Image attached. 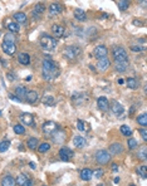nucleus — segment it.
Masks as SVG:
<instances>
[{"instance_id": "f257e3e1", "label": "nucleus", "mask_w": 147, "mask_h": 186, "mask_svg": "<svg viewBox=\"0 0 147 186\" xmlns=\"http://www.w3.org/2000/svg\"><path fill=\"white\" fill-rule=\"evenodd\" d=\"M41 74L47 81H52L59 76V68L52 59L43 60V68H41Z\"/></svg>"}, {"instance_id": "f03ea898", "label": "nucleus", "mask_w": 147, "mask_h": 186, "mask_svg": "<svg viewBox=\"0 0 147 186\" xmlns=\"http://www.w3.org/2000/svg\"><path fill=\"white\" fill-rule=\"evenodd\" d=\"M2 49H3V52L5 54H8V55H13L14 53H15V51H17L15 39H14L11 33L6 34L5 37H4V42H3V44H2Z\"/></svg>"}, {"instance_id": "7ed1b4c3", "label": "nucleus", "mask_w": 147, "mask_h": 186, "mask_svg": "<svg viewBox=\"0 0 147 186\" xmlns=\"http://www.w3.org/2000/svg\"><path fill=\"white\" fill-rule=\"evenodd\" d=\"M39 44L44 51H52V49H54L55 45H57V40L48 34H41L39 38Z\"/></svg>"}, {"instance_id": "20e7f679", "label": "nucleus", "mask_w": 147, "mask_h": 186, "mask_svg": "<svg viewBox=\"0 0 147 186\" xmlns=\"http://www.w3.org/2000/svg\"><path fill=\"white\" fill-rule=\"evenodd\" d=\"M112 55H113L115 58V62H128V55H127V52H126V49L122 48V47H113L112 49Z\"/></svg>"}, {"instance_id": "39448f33", "label": "nucleus", "mask_w": 147, "mask_h": 186, "mask_svg": "<svg viewBox=\"0 0 147 186\" xmlns=\"http://www.w3.org/2000/svg\"><path fill=\"white\" fill-rule=\"evenodd\" d=\"M63 55L66 57L67 59L69 60H73L75 58H78L81 55V48L77 47V45H69L64 49V52H63Z\"/></svg>"}, {"instance_id": "423d86ee", "label": "nucleus", "mask_w": 147, "mask_h": 186, "mask_svg": "<svg viewBox=\"0 0 147 186\" xmlns=\"http://www.w3.org/2000/svg\"><path fill=\"white\" fill-rule=\"evenodd\" d=\"M96 160L98 163H102V165L108 163L111 161V153L106 150H100V151L96 152Z\"/></svg>"}, {"instance_id": "0eeeda50", "label": "nucleus", "mask_w": 147, "mask_h": 186, "mask_svg": "<svg viewBox=\"0 0 147 186\" xmlns=\"http://www.w3.org/2000/svg\"><path fill=\"white\" fill-rule=\"evenodd\" d=\"M59 128H60V126H59L58 123L53 122V121H48V122H45V123L43 125V132H44L47 136H51L54 131L59 130Z\"/></svg>"}, {"instance_id": "6e6552de", "label": "nucleus", "mask_w": 147, "mask_h": 186, "mask_svg": "<svg viewBox=\"0 0 147 186\" xmlns=\"http://www.w3.org/2000/svg\"><path fill=\"white\" fill-rule=\"evenodd\" d=\"M93 55L96 57L97 59H103V58H107L108 55V49L104 47V45H97L93 51Z\"/></svg>"}, {"instance_id": "1a4fd4ad", "label": "nucleus", "mask_w": 147, "mask_h": 186, "mask_svg": "<svg viewBox=\"0 0 147 186\" xmlns=\"http://www.w3.org/2000/svg\"><path fill=\"white\" fill-rule=\"evenodd\" d=\"M59 157H60V160L62 161H69L73 157V151L71 148H68V147H62L59 150Z\"/></svg>"}, {"instance_id": "9d476101", "label": "nucleus", "mask_w": 147, "mask_h": 186, "mask_svg": "<svg viewBox=\"0 0 147 186\" xmlns=\"http://www.w3.org/2000/svg\"><path fill=\"white\" fill-rule=\"evenodd\" d=\"M51 137L53 138V141L55 142V144H62V142L66 140V132L63 131L62 128H59V130L54 131V132L51 135Z\"/></svg>"}, {"instance_id": "9b49d317", "label": "nucleus", "mask_w": 147, "mask_h": 186, "mask_svg": "<svg viewBox=\"0 0 147 186\" xmlns=\"http://www.w3.org/2000/svg\"><path fill=\"white\" fill-rule=\"evenodd\" d=\"M20 119H22V122L26 126H34V117L30 113H23L22 116H20Z\"/></svg>"}, {"instance_id": "f8f14e48", "label": "nucleus", "mask_w": 147, "mask_h": 186, "mask_svg": "<svg viewBox=\"0 0 147 186\" xmlns=\"http://www.w3.org/2000/svg\"><path fill=\"white\" fill-rule=\"evenodd\" d=\"M38 97H39V95H38V92H35V91H28L26 96H25L26 102L30 103V104L35 103V102L38 101Z\"/></svg>"}, {"instance_id": "ddd939ff", "label": "nucleus", "mask_w": 147, "mask_h": 186, "mask_svg": "<svg viewBox=\"0 0 147 186\" xmlns=\"http://www.w3.org/2000/svg\"><path fill=\"white\" fill-rule=\"evenodd\" d=\"M62 10H63V6L59 3H53L51 6H49V13H51V15H58V14L62 13Z\"/></svg>"}, {"instance_id": "4468645a", "label": "nucleus", "mask_w": 147, "mask_h": 186, "mask_svg": "<svg viewBox=\"0 0 147 186\" xmlns=\"http://www.w3.org/2000/svg\"><path fill=\"white\" fill-rule=\"evenodd\" d=\"M111 110H112V112H113V114H116V116H121V114L124 112V110H123V106L121 104V103H118V102H113L112 103V106H111Z\"/></svg>"}, {"instance_id": "2eb2a0df", "label": "nucleus", "mask_w": 147, "mask_h": 186, "mask_svg": "<svg viewBox=\"0 0 147 186\" xmlns=\"http://www.w3.org/2000/svg\"><path fill=\"white\" fill-rule=\"evenodd\" d=\"M108 99L106 97H100L97 99V107H98V110H101V111H106L108 108Z\"/></svg>"}, {"instance_id": "dca6fc26", "label": "nucleus", "mask_w": 147, "mask_h": 186, "mask_svg": "<svg viewBox=\"0 0 147 186\" xmlns=\"http://www.w3.org/2000/svg\"><path fill=\"white\" fill-rule=\"evenodd\" d=\"M73 144H74L75 147L83 148V147H86V145H87V140L84 137H82V136H75V137L73 138Z\"/></svg>"}, {"instance_id": "f3484780", "label": "nucleus", "mask_w": 147, "mask_h": 186, "mask_svg": "<svg viewBox=\"0 0 147 186\" xmlns=\"http://www.w3.org/2000/svg\"><path fill=\"white\" fill-rule=\"evenodd\" d=\"M52 32L57 38H60V37H63V34H64V28L60 24H54L52 26Z\"/></svg>"}, {"instance_id": "a211bd4d", "label": "nucleus", "mask_w": 147, "mask_h": 186, "mask_svg": "<svg viewBox=\"0 0 147 186\" xmlns=\"http://www.w3.org/2000/svg\"><path fill=\"white\" fill-rule=\"evenodd\" d=\"M93 177V171L90 169H83L81 171V178L83 181H89Z\"/></svg>"}, {"instance_id": "6ab92c4d", "label": "nucleus", "mask_w": 147, "mask_h": 186, "mask_svg": "<svg viewBox=\"0 0 147 186\" xmlns=\"http://www.w3.org/2000/svg\"><path fill=\"white\" fill-rule=\"evenodd\" d=\"M109 152L112 155H120L123 152V146L121 144H112L109 146Z\"/></svg>"}, {"instance_id": "aec40b11", "label": "nucleus", "mask_w": 147, "mask_h": 186, "mask_svg": "<svg viewBox=\"0 0 147 186\" xmlns=\"http://www.w3.org/2000/svg\"><path fill=\"white\" fill-rule=\"evenodd\" d=\"M111 66V62L108 58H103V59H98V63H97V67L100 70H106L108 69V67Z\"/></svg>"}, {"instance_id": "412c9836", "label": "nucleus", "mask_w": 147, "mask_h": 186, "mask_svg": "<svg viewBox=\"0 0 147 186\" xmlns=\"http://www.w3.org/2000/svg\"><path fill=\"white\" fill-rule=\"evenodd\" d=\"M15 185H17L15 178L10 175H6L2 180V186H15Z\"/></svg>"}, {"instance_id": "4be33fe9", "label": "nucleus", "mask_w": 147, "mask_h": 186, "mask_svg": "<svg viewBox=\"0 0 147 186\" xmlns=\"http://www.w3.org/2000/svg\"><path fill=\"white\" fill-rule=\"evenodd\" d=\"M18 59L20 64H24V66H28L30 63V55L28 53H20L18 54Z\"/></svg>"}, {"instance_id": "5701e85b", "label": "nucleus", "mask_w": 147, "mask_h": 186, "mask_svg": "<svg viewBox=\"0 0 147 186\" xmlns=\"http://www.w3.org/2000/svg\"><path fill=\"white\" fill-rule=\"evenodd\" d=\"M44 11H45V5L43 3L35 4V6H34V9H33V14H34V15H41Z\"/></svg>"}, {"instance_id": "b1692460", "label": "nucleus", "mask_w": 147, "mask_h": 186, "mask_svg": "<svg viewBox=\"0 0 147 186\" xmlns=\"http://www.w3.org/2000/svg\"><path fill=\"white\" fill-rule=\"evenodd\" d=\"M26 93H28V89L24 87V85H18V87L15 88V96L20 99H22L23 97H25Z\"/></svg>"}, {"instance_id": "393cba45", "label": "nucleus", "mask_w": 147, "mask_h": 186, "mask_svg": "<svg viewBox=\"0 0 147 186\" xmlns=\"http://www.w3.org/2000/svg\"><path fill=\"white\" fill-rule=\"evenodd\" d=\"M74 18L79 21H84L87 19V14L86 11H83L82 9H75L74 10Z\"/></svg>"}, {"instance_id": "a878e982", "label": "nucleus", "mask_w": 147, "mask_h": 186, "mask_svg": "<svg viewBox=\"0 0 147 186\" xmlns=\"http://www.w3.org/2000/svg\"><path fill=\"white\" fill-rule=\"evenodd\" d=\"M14 19H15V21H17V24H23V23H25L26 21V15L24 13H22V11H18V13H15L14 14Z\"/></svg>"}, {"instance_id": "bb28decb", "label": "nucleus", "mask_w": 147, "mask_h": 186, "mask_svg": "<svg viewBox=\"0 0 147 186\" xmlns=\"http://www.w3.org/2000/svg\"><path fill=\"white\" fill-rule=\"evenodd\" d=\"M128 67V62H115V68L118 72H124Z\"/></svg>"}, {"instance_id": "cd10ccee", "label": "nucleus", "mask_w": 147, "mask_h": 186, "mask_svg": "<svg viewBox=\"0 0 147 186\" xmlns=\"http://www.w3.org/2000/svg\"><path fill=\"white\" fill-rule=\"evenodd\" d=\"M126 84H127V87L131 88V89H136L138 87V82L136 78L131 77V78H127V81H126Z\"/></svg>"}, {"instance_id": "c85d7f7f", "label": "nucleus", "mask_w": 147, "mask_h": 186, "mask_svg": "<svg viewBox=\"0 0 147 186\" xmlns=\"http://www.w3.org/2000/svg\"><path fill=\"white\" fill-rule=\"evenodd\" d=\"M137 122H138L139 126L146 127V126H147V114H146V113L139 114V116L137 117Z\"/></svg>"}, {"instance_id": "c756f323", "label": "nucleus", "mask_w": 147, "mask_h": 186, "mask_svg": "<svg viewBox=\"0 0 147 186\" xmlns=\"http://www.w3.org/2000/svg\"><path fill=\"white\" fill-rule=\"evenodd\" d=\"M26 145H28V147H29L30 150H35L37 146H38V138H35V137H30L29 140H28Z\"/></svg>"}, {"instance_id": "7c9ffc66", "label": "nucleus", "mask_w": 147, "mask_h": 186, "mask_svg": "<svg viewBox=\"0 0 147 186\" xmlns=\"http://www.w3.org/2000/svg\"><path fill=\"white\" fill-rule=\"evenodd\" d=\"M41 102H43V104H45V106H54V103H55L54 98L52 96H44L43 99H41Z\"/></svg>"}, {"instance_id": "2f4dec72", "label": "nucleus", "mask_w": 147, "mask_h": 186, "mask_svg": "<svg viewBox=\"0 0 147 186\" xmlns=\"http://www.w3.org/2000/svg\"><path fill=\"white\" fill-rule=\"evenodd\" d=\"M137 174H138L139 176H142L143 178H146V177H147V166H146V165L138 166V169H137Z\"/></svg>"}, {"instance_id": "473e14b6", "label": "nucleus", "mask_w": 147, "mask_h": 186, "mask_svg": "<svg viewBox=\"0 0 147 186\" xmlns=\"http://www.w3.org/2000/svg\"><path fill=\"white\" fill-rule=\"evenodd\" d=\"M121 132H122L123 136H127V137L132 135V130H131V128L127 125H122L121 126Z\"/></svg>"}, {"instance_id": "72a5a7b5", "label": "nucleus", "mask_w": 147, "mask_h": 186, "mask_svg": "<svg viewBox=\"0 0 147 186\" xmlns=\"http://www.w3.org/2000/svg\"><path fill=\"white\" fill-rule=\"evenodd\" d=\"M6 26H8V29H9L11 33H18V32L20 30V26H19L17 23H9Z\"/></svg>"}, {"instance_id": "f704fd0d", "label": "nucleus", "mask_w": 147, "mask_h": 186, "mask_svg": "<svg viewBox=\"0 0 147 186\" xmlns=\"http://www.w3.org/2000/svg\"><path fill=\"white\" fill-rule=\"evenodd\" d=\"M128 6H130V2H127V0H120V2H118V8L122 11L128 9Z\"/></svg>"}, {"instance_id": "c9c22d12", "label": "nucleus", "mask_w": 147, "mask_h": 186, "mask_svg": "<svg viewBox=\"0 0 147 186\" xmlns=\"http://www.w3.org/2000/svg\"><path fill=\"white\" fill-rule=\"evenodd\" d=\"M127 145H128V148H130V150H135V148L138 146L137 141H136L135 138H132V137H130V138H128V141H127Z\"/></svg>"}, {"instance_id": "e433bc0d", "label": "nucleus", "mask_w": 147, "mask_h": 186, "mask_svg": "<svg viewBox=\"0 0 147 186\" xmlns=\"http://www.w3.org/2000/svg\"><path fill=\"white\" fill-rule=\"evenodd\" d=\"M9 146H10V142H9V141H3V142H0V152L8 151Z\"/></svg>"}, {"instance_id": "4c0bfd02", "label": "nucleus", "mask_w": 147, "mask_h": 186, "mask_svg": "<svg viewBox=\"0 0 147 186\" xmlns=\"http://www.w3.org/2000/svg\"><path fill=\"white\" fill-rule=\"evenodd\" d=\"M14 132L18 133V135H24L25 133V128L22 125H15L14 126Z\"/></svg>"}, {"instance_id": "58836bf2", "label": "nucleus", "mask_w": 147, "mask_h": 186, "mask_svg": "<svg viewBox=\"0 0 147 186\" xmlns=\"http://www.w3.org/2000/svg\"><path fill=\"white\" fill-rule=\"evenodd\" d=\"M49 148H51V145L44 142V144H41L40 146H38V151L39 152H47V151H49Z\"/></svg>"}, {"instance_id": "ea45409f", "label": "nucleus", "mask_w": 147, "mask_h": 186, "mask_svg": "<svg viewBox=\"0 0 147 186\" xmlns=\"http://www.w3.org/2000/svg\"><path fill=\"white\" fill-rule=\"evenodd\" d=\"M77 128H78L79 131H86V130H87V128H86V123L83 122L82 119H78V121H77Z\"/></svg>"}, {"instance_id": "a19ab883", "label": "nucleus", "mask_w": 147, "mask_h": 186, "mask_svg": "<svg viewBox=\"0 0 147 186\" xmlns=\"http://www.w3.org/2000/svg\"><path fill=\"white\" fill-rule=\"evenodd\" d=\"M146 147H143V148H141L138 151V153H137V156H138V159H141V160H146L147 157H146Z\"/></svg>"}, {"instance_id": "79ce46f5", "label": "nucleus", "mask_w": 147, "mask_h": 186, "mask_svg": "<svg viewBox=\"0 0 147 186\" xmlns=\"http://www.w3.org/2000/svg\"><path fill=\"white\" fill-rule=\"evenodd\" d=\"M139 133H141L142 138L146 141V140H147V130H146V127H142L141 130H139Z\"/></svg>"}, {"instance_id": "37998d69", "label": "nucleus", "mask_w": 147, "mask_h": 186, "mask_svg": "<svg viewBox=\"0 0 147 186\" xmlns=\"http://www.w3.org/2000/svg\"><path fill=\"white\" fill-rule=\"evenodd\" d=\"M20 186H34V184H33V181L30 180V178L28 177L26 180H25V181H24V182H23L22 185H20Z\"/></svg>"}, {"instance_id": "c03bdc74", "label": "nucleus", "mask_w": 147, "mask_h": 186, "mask_svg": "<svg viewBox=\"0 0 147 186\" xmlns=\"http://www.w3.org/2000/svg\"><path fill=\"white\" fill-rule=\"evenodd\" d=\"M131 49H132L133 52H142L145 48H143V47H139V45H132Z\"/></svg>"}, {"instance_id": "a18cd8bd", "label": "nucleus", "mask_w": 147, "mask_h": 186, "mask_svg": "<svg viewBox=\"0 0 147 186\" xmlns=\"http://www.w3.org/2000/svg\"><path fill=\"white\" fill-rule=\"evenodd\" d=\"M102 175H103V170H101V169L100 170H96L94 172H93V176H96L97 178L98 177H102Z\"/></svg>"}, {"instance_id": "49530a36", "label": "nucleus", "mask_w": 147, "mask_h": 186, "mask_svg": "<svg viewBox=\"0 0 147 186\" xmlns=\"http://www.w3.org/2000/svg\"><path fill=\"white\" fill-rule=\"evenodd\" d=\"M9 97H10V99H13V101L22 102V99H20V98H18V97H15V95H9Z\"/></svg>"}, {"instance_id": "de8ad7c7", "label": "nucleus", "mask_w": 147, "mask_h": 186, "mask_svg": "<svg viewBox=\"0 0 147 186\" xmlns=\"http://www.w3.org/2000/svg\"><path fill=\"white\" fill-rule=\"evenodd\" d=\"M112 171H113V172H117V171H118V165H117V163H112Z\"/></svg>"}, {"instance_id": "09e8293b", "label": "nucleus", "mask_w": 147, "mask_h": 186, "mask_svg": "<svg viewBox=\"0 0 147 186\" xmlns=\"http://www.w3.org/2000/svg\"><path fill=\"white\" fill-rule=\"evenodd\" d=\"M29 166H30V169H33V170H35V163H34V162H29Z\"/></svg>"}, {"instance_id": "8fccbe9b", "label": "nucleus", "mask_w": 147, "mask_h": 186, "mask_svg": "<svg viewBox=\"0 0 147 186\" xmlns=\"http://www.w3.org/2000/svg\"><path fill=\"white\" fill-rule=\"evenodd\" d=\"M133 24H138V26H141V24H142V23H141V21H137V20H135V21H133Z\"/></svg>"}, {"instance_id": "3c124183", "label": "nucleus", "mask_w": 147, "mask_h": 186, "mask_svg": "<svg viewBox=\"0 0 147 186\" xmlns=\"http://www.w3.org/2000/svg\"><path fill=\"white\" fill-rule=\"evenodd\" d=\"M118 182H120V178L116 177V178H115V184H118Z\"/></svg>"}, {"instance_id": "603ef678", "label": "nucleus", "mask_w": 147, "mask_h": 186, "mask_svg": "<svg viewBox=\"0 0 147 186\" xmlns=\"http://www.w3.org/2000/svg\"><path fill=\"white\" fill-rule=\"evenodd\" d=\"M123 82H124L123 79H118V83H120V84H123Z\"/></svg>"}, {"instance_id": "864d4df0", "label": "nucleus", "mask_w": 147, "mask_h": 186, "mask_svg": "<svg viewBox=\"0 0 147 186\" xmlns=\"http://www.w3.org/2000/svg\"><path fill=\"white\" fill-rule=\"evenodd\" d=\"M98 186H104V185H103V184H100V185H98Z\"/></svg>"}, {"instance_id": "5fc2aeb1", "label": "nucleus", "mask_w": 147, "mask_h": 186, "mask_svg": "<svg viewBox=\"0 0 147 186\" xmlns=\"http://www.w3.org/2000/svg\"><path fill=\"white\" fill-rule=\"evenodd\" d=\"M130 186H135V185H130Z\"/></svg>"}, {"instance_id": "6e6d98bb", "label": "nucleus", "mask_w": 147, "mask_h": 186, "mask_svg": "<svg viewBox=\"0 0 147 186\" xmlns=\"http://www.w3.org/2000/svg\"><path fill=\"white\" fill-rule=\"evenodd\" d=\"M0 114H2V111H0Z\"/></svg>"}]
</instances>
